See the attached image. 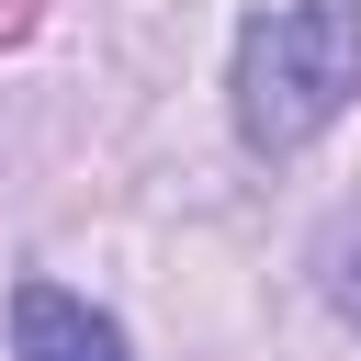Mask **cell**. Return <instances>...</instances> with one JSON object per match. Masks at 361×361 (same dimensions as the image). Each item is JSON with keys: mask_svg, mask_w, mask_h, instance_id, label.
I'll list each match as a JSON object with an SVG mask.
<instances>
[{"mask_svg": "<svg viewBox=\"0 0 361 361\" xmlns=\"http://www.w3.org/2000/svg\"><path fill=\"white\" fill-rule=\"evenodd\" d=\"M23 23H34V0H0V45H11V34H23Z\"/></svg>", "mask_w": 361, "mask_h": 361, "instance_id": "3", "label": "cell"}, {"mask_svg": "<svg viewBox=\"0 0 361 361\" xmlns=\"http://www.w3.org/2000/svg\"><path fill=\"white\" fill-rule=\"evenodd\" d=\"M338 305H350V316H361V259H350V282H338Z\"/></svg>", "mask_w": 361, "mask_h": 361, "instance_id": "4", "label": "cell"}, {"mask_svg": "<svg viewBox=\"0 0 361 361\" xmlns=\"http://www.w3.org/2000/svg\"><path fill=\"white\" fill-rule=\"evenodd\" d=\"M11 361H135V350H124V327L90 316L79 293L23 282V293H11Z\"/></svg>", "mask_w": 361, "mask_h": 361, "instance_id": "2", "label": "cell"}, {"mask_svg": "<svg viewBox=\"0 0 361 361\" xmlns=\"http://www.w3.org/2000/svg\"><path fill=\"white\" fill-rule=\"evenodd\" d=\"M361 90V0H282L237 34V124L248 147H305Z\"/></svg>", "mask_w": 361, "mask_h": 361, "instance_id": "1", "label": "cell"}]
</instances>
